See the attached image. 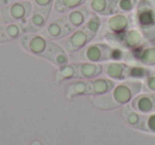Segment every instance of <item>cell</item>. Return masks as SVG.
<instances>
[{
	"label": "cell",
	"instance_id": "obj_3",
	"mask_svg": "<svg viewBox=\"0 0 155 145\" xmlns=\"http://www.w3.org/2000/svg\"><path fill=\"white\" fill-rule=\"evenodd\" d=\"M20 43L22 47L29 52L46 58L53 41L49 40L43 35L36 34V33H28L21 37Z\"/></svg>",
	"mask_w": 155,
	"mask_h": 145
},
{
	"label": "cell",
	"instance_id": "obj_6",
	"mask_svg": "<svg viewBox=\"0 0 155 145\" xmlns=\"http://www.w3.org/2000/svg\"><path fill=\"white\" fill-rule=\"evenodd\" d=\"M130 26H131L130 17L127 14L121 13V12H117V13L108 16L107 20H106L107 31L118 40L129 30Z\"/></svg>",
	"mask_w": 155,
	"mask_h": 145
},
{
	"label": "cell",
	"instance_id": "obj_4",
	"mask_svg": "<svg viewBox=\"0 0 155 145\" xmlns=\"http://www.w3.org/2000/svg\"><path fill=\"white\" fill-rule=\"evenodd\" d=\"M32 3L28 0H19L3 9L5 22H16L26 20L32 14Z\"/></svg>",
	"mask_w": 155,
	"mask_h": 145
},
{
	"label": "cell",
	"instance_id": "obj_22",
	"mask_svg": "<svg viewBox=\"0 0 155 145\" xmlns=\"http://www.w3.org/2000/svg\"><path fill=\"white\" fill-rule=\"evenodd\" d=\"M5 33L9 40H13V39H16L20 36L21 28L16 22H9L5 26Z\"/></svg>",
	"mask_w": 155,
	"mask_h": 145
},
{
	"label": "cell",
	"instance_id": "obj_10",
	"mask_svg": "<svg viewBox=\"0 0 155 145\" xmlns=\"http://www.w3.org/2000/svg\"><path fill=\"white\" fill-rule=\"evenodd\" d=\"M63 16H64L67 24H69V27L74 31L75 29L82 28V27L84 26L86 20L88 19V17L91 16V13H89V11L87 10V8L82 5V7H80V8H77V9H73V10H71V11L67 12V13Z\"/></svg>",
	"mask_w": 155,
	"mask_h": 145
},
{
	"label": "cell",
	"instance_id": "obj_26",
	"mask_svg": "<svg viewBox=\"0 0 155 145\" xmlns=\"http://www.w3.org/2000/svg\"><path fill=\"white\" fill-rule=\"evenodd\" d=\"M54 1H55V0H33L34 10L51 12L52 7L54 5Z\"/></svg>",
	"mask_w": 155,
	"mask_h": 145
},
{
	"label": "cell",
	"instance_id": "obj_1",
	"mask_svg": "<svg viewBox=\"0 0 155 145\" xmlns=\"http://www.w3.org/2000/svg\"><path fill=\"white\" fill-rule=\"evenodd\" d=\"M142 90V83L139 81H125L115 86L112 93L95 98L94 103L102 109H113L131 102Z\"/></svg>",
	"mask_w": 155,
	"mask_h": 145
},
{
	"label": "cell",
	"instance_id": "obj_2",
	"mask_svg": "<svg viewBox=\"0 0 155 145\" xmlns=\"http://www.w3.org/2000/svg\"><path fill=\"white\" fill-rule=\"evenodd\" d=\"M155 3L152 0H138L135 9V24L149 43L155 40Z\"/></svg>",
	"mask_w": 155,
	"mask_h": 145
},
{
	"label": "cell",
	"instance_id": "obj_13",
	"mask_svg": "<svg viewBox=\"0 0 155 145\" xmlns=\"http://www.w3.org/2000/svg\"><path fill=\"white\" fill-rule=\"evenodd\" d=\"M51 12L39 11V10H33V14H31L29 19L28 30L30 32H36L41 29L45 28Z\"/></svg>",
	"mask_w": 155,
	"mask_h": 145
},
{
	"label": "cell",
	"instance_id": "obj_15",
	"mask_svg": "<svg viewBox=\"0 0 155 145\" xmlns=\"http://www.w3.org/2000/svg\"><path fill=\"white\" fill-rule=\"evenodd\" d=\"M115 87V83L107 79H97L95 81L89 82V93L98 94H106L110 92Z\"/></svg>",
	"mask_w": 155,
	"mask_h": 145
},
{
	"label": "cell",
	"instance_id": "obj_14",
	"mask_svg": "<svg viewBox=\"0 0 155 145\" xmlns=\"http://www.w3.org/2000/svg\"><path fill=\"white\" fill-rule=\"evenodd\" d=\"M127 69H129L127 65L118 62H113L105 66V73L110 79L122 81V79H127Z\"/></svg>",
	"mask_w": 155,
	"mask_h": 145
},
{
	"label": "cell",
	"instance_id": "obj_31",
	"mask_svg": "<svg viewBox=\"0 0 155 145\" xmlns=\"http://www.w3.org/2000/svg\"><path fill=\"white\" fill-rule=\"evenodd\" d=\"M152 1H153V2H154V3H155V0H152Z\"/></svg>",
	"mask_w": 155,
	"mask_h": 145
},
{
	"label": "cell",
	"instance_id": "obj_27",
	"mask_svg": "<svg viewBox=\"0 0 155 145\" xmlns=\"http://www.w3.org/2000/svg\"><path fill=\"white\" fill-rule=\"evenodd\" d=\"M142 90L144 92H155V71L151 72L142 83Z\"/></svg>",
	"mask_w": 155,
	"mask_h": 145
},
{
	"label": "cell",
	"instance_id": "obj_12",
	"mask_svg": "<svg viewBox=\"0 0 155 145\" xmlns=\"http://www.w3.org/2000/svg\"><path fill=\"white\" fill-rule=\"evenodd\" d=\"M119 40L127 49H139L146 39L138 29L130 28Z\"/></svg>",
	"mask_w": 155,
	"mask_h": 145
},
{
	"label": "cell",
	"instance_id": "obj_9",
	"mask_svg": "<svg viewBox=\"0 0 155 145\" xmlns=\"http://www.w3.org/2000/svg\"><path fill=\"white\" fill-rule=\"evenodd\" d=\"M73 32L72 29L69 27L67 21L65 20L64 16L58 19H55L47 24L45 28V35L51 39H61L66 37L67 35Z\"/></svg>",
	"mask_w": 155,
	"mask_h": 145
},
{
	"label": "cell",
	"instance_id": "obj_18",
	"mask_svg": "<svg viewBox=\"0 0 155 145\" xmlns=\"http://www.w3.org/2000/svg\"><path fill=\"white\" fill-rule=\"evenodd\" d=\"M101 26H102L101 16L93 13V14H91V16L88 17V19L86 20V22H85L82 28L94 38V37L98 34V32L100 31Z\"/></svg>",
	"mask_w": 155,
	"mask_h": 145
},
{
	"label": "cell",
	"instance_id": "obj_21",
	"mask_svg": "<svg viewBox=\"0 0 155 145\" xmlns=\"http://www.w3.org/2000/svg\"><path fill=\"white\" fill-rule=\"evenodd\" d=\"M89 93V83L87 82H75V83L71 84L69 86L68 89V98H71L74 95H79V94H84Z\"/></svg>",
	"mask_w": 155,
	"mask_h": 145
},
{
	"label": "cell",
	"instance_id": "obj_16",
	"mask_svg": "<svg viewBox=\"0 0 155 145\" xmlns=\"http://www.w3.org/2000/svg\"><path fill=\"white\" fill-rule=\"evenodd\" d=\"M77 77L93 79V77L98 76L102 72V66L99 64H94V63H83V64L77 65Z\"/></svg>",
	"mask_w": 155,
	"mask_h": 145
},
{
	"label": "cell",
	"instance_id": "obj_28",
	"mask_svg": "<svg viewBox=\"0 0 155 145\" xmlns=\"http://www.w3.org/2000/svg\"><path fill=\"white\" fill-rule=\"evenodd\" d=\"M141 129L155 134V111L146 115Z\"/></svg>",
	"mask_w": 155,
	"mask_h": 145
},
{
	"label": "cell",
	"instance_id": "obj_29",
	"mask_svg": "<svg viewBox=\"0 0 155 145\" xmlns=\"http://www.w3.org/2000/svg\"><path fill=\"white\" fill-rule=\"evenodd\" d=\"M7 40H9V39L5 36V26H1V24H0V43H3V41H7Z\"/></svg>",
	"mask_w": 155,
	"mask_h": 145
},
{
	"label": "cell",
	"instance_id": "obj_17",
	"mask_svg": "<svg viewBox=\"0 0 155 145\" xmlns=\"http://www.w3.org/2000/svg\"><path fill=\"white\" fill-rule=\"evenodd\" d=\"M87 0H55L54 9L61 14H65L73 9L80 8L86 2Z\"/></svg>",
	"mask_w": 155,
	"mask_h": 145
},
{
	"label": "cell",
	"instance_id": "obj_23",
	"mask_svg": "<svg viewBox=\"0 0 155 145\" xmlns=\"http://www.w3.org/2000/svg\"><path fill=\"white\" fill-rule=\"evenodd\" d=\"M138 0H117L118 12L124 14H130L136 9Z\"/></svg>",
	"mask_w": 155,
	"mask_h": 145
},
{
	"label": "cell",
	"instance_id": "obj_11",
	"mask_svg": "<svg viewBox=\"0 0 155 145\" xmlns=\"http://www.w3.org/2000/svg\"><path fill=\"white\" fill-rule=\"evenodd\" d=\"M89 9L99 16H110L117 13V0H89Z\"/></svg>",
	"mask_w": 155,
	"mask_h": 145
},
{
	"label": "cell",
	"instance_id": "obj_30",
	"mask_svg": "<svg viewBox=\"0 0 155 145\" xmlns=\"http://www.w3.org/2000/svg\"><path fill=\"white\" fill-rule=\"evenodd\" d=\"M5 22V12L3 9H0V24Z\"/></svg>",
	"mask_w": 155,
	"mask_h": 145
},
{
	"label": "cell",
	"instance_id": "obj_5",
	"mask_svg": "<svg viewBox=\"0 0 155 145\" xmlns=\"http://www.w3.org/2000/svg\"><path fill=\"white\" fill-rule=\"evenodd\" d=\"M113 48L105 44H91L84 47L81 56L91 63H100L112 58Z\"/></svg>",
	"mask_w": 155,
	"mask_h": 145
},
{
	"label": "cell",
	"instance_id": "obj_32",
	"mask_svg": "<svg viewBox=\"0 0 155 145\" xmlns=\"http://www.w3.org/2000/svg\"><path fill=\"white\" fill-rule=\"evenodd\" d=\"M154 94H155V92H154Z\"/></svg>",
	"mask_w": 155,
	"mask_h": 145
},
{
	"label": "cell",
	"instance_id": "obj_20",
	"mask_svg": "<svg viewBox=\"0 0 155 145\" xmlns=\"http://www.w3.org/2000/svg\"><path fill=\"white\" fill-rule=\"evenodd\" d=\"M124 111H125V118H127V123H129L130 125L134 126V127L141 129L146 115L141 114V113H139L138 111L134 110V109L132 108V106H131V108H127Z\"/></svg>",
	"mask_w": 155,
	"mask_h": 145
},
{
	"label": "cell",
	"instance_id": "obj_8",
	"mask_svg": "<svg viewBox=\"0 0 155 145\" xmlns=\"http://www.w3.org/2000/svg\"><path fill=\"white\" fill-rule=\"evenodd\" d=\"M131 106L141 114H150L155 111V94L152 92L137 94L131 101Z\"/></svg>",
	"mask_w": 155,
	"mask_h": 145
},
{
	"label": "cell",
	"instance_id": "obj_24",
	"mask_svg": "<svg viewBox=\"0 0 155 145\" xmlns=\"http://www.w3.org/2000/svg\"><path fill=\"white\" fill-rule=\"evenodd\" d=\"M152 71L150 69L143 68V67H132L129 66L127 69V77L133 79H146Z\"/></svg>",
	"mask_w": 155,
	"mask_h": 145
},
{
	"label": "cell",
	"instance_id": "obj_25",
	"mask_svg": "<svg viewBox=\"0 0 155 145\" xmlns=\"http://www.w3.org/2000/svg\"><path fill=\"white\" fill-rule=\"evenodd\" d=\"M58 75H60L63 79L77 77V75H78L77 65L71 64V65H65V66H62L60 72H58Z\"/></svg>",
	"mask_w": 155,
	"mask_h": 145
},
{
	"label": "cell",
	"instance_id": "obj_19",
	"mask_svg": "<svg viewBox=\"0 0 155 145\" xmlns=\"http://www.w3.org/2000/svg\"><path fill=\"white\" fill-rule=\"evenodd\" d=\"M137 60L144 66H155V46L140 49L137 53Z\"/></svg>",
	"mask_w": 155,
	"mask_h": 145
},
{
	"label": "cell",
	"instance_id": "obj_7",
	"mask_svg": "<svg viewBox=\"0 0 155 145\" xmlns=\"http://www.w3.org/2000/svg\"><path fill=\"white\" fill-rule=\"evenodd\" d=\"M93 39V37L86 32L83 28L75 29L64 41V46L66 47V50L69 52H74L78 50L83 49L86 47L87 44Z\"/></svg>",
	"mask_w": 155,
	"mask_h": 145
}]
</instances>
